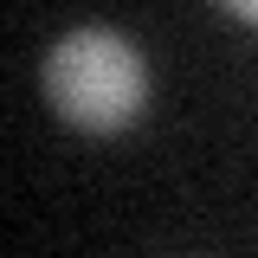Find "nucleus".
Listing matches in <instances>:
<instances>
[{"mask_svg":"<svg viewBox=\"0 0 258 258\" xmlns=\"http://www.w3.org/2000/svg\"><path fill=\"white\" fill-rule=\"evenodd\" d=\"M45 103L78 136H123L149 110V64L142 45L116 26H71L52 39L39 64Z\"/></svg>","mask_w":258,"mask_h":258,"instance_id":"obj_1","label":"nucleus"},{"mask_svg":"<svg viewBox=\"0 0 258 258\" xmlns=\"http://www.w3.org/2000/svg\"><path fill=\"white\" fill-rule=\"evenodd\" d=\"M226 7H232V13H239L245 26H258V0H226Z\"/></svg>","mask_w":258,"mask_h":258,"instance_id":"obj_2","label":"nucleus"}]
</instances>
